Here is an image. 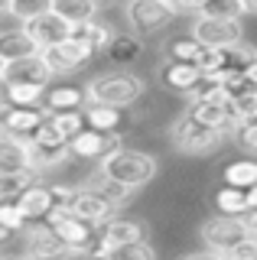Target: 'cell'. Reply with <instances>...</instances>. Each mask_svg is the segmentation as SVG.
Returning a JSON list of instances; mask_svg holds the SVG:
<instances>
[{"label": "cell", "instance_id": "f546056e", "mask_svg": "<svg viewBox=\"0 0 257 260\" xmlns=\"http://www.w3.org/2000/svg\"><path fill=\"white\" fill-rule=\"evenodd\" d=\"M215 208L224 211V215H247L251 211V202H247V189H238V185H224L215 195Z\"/></svg>", "mask_w": 257, "mask_h": 260}, {"label": "cell", "instance_id": "4316f807", "mask_svg": "<svg viewBox=\"0 0 257 260\" xmlns=\"http://www.w3.org/2000/svg\"><path fill=\"white\" fill-rule=\"evenodd\" d=\"M75 36H82L85 43H91L94 52H108V46H111V39H114V32H111V23H101L98 16H94V20L75 23Z\"/></svg>", "mask_w": 257, "mask_h": 260}, {"label": "cell", "instance_id": "6da1fadb", "mask_svg": "<svg viewBox=\"0 0 257 260\" xmlns=\"http://www.w3.org/2000/svg\"><path fill=\"white\" fill-rule=\"evenodd\" d=\"M101 173H108L111 179H117V182L131 185V189H143L147 182H153L156 173H159V162L156 156H150V153L143 150H131V146H120L117 153H111V156H104L98 162Z\"/></svg>", "mask_w": 257, "mask_h": 260}, {"label": "cell", "instance_id": "f35d334b", "mask_svg": "<svg viewBox=\"0 0 257 260\" xmlns=\"http://www.w3.org/2000/svg\"><path fill=\"white\" fill-rule=\"evenodd\" d=\"M29 143H69V137L59 130V124H55L52 114H49V117H46V124L33 134V140H29Z\"/></svg>", "mask_w": 257, "mask_h": 260}, {"label": "cell", "instance_id": "f1b7e54d", "mask_svg": "<svg viewBox=\"0 0 257 260\" xmlns=\"http://www.w3.org/2000/svg\"><path fill=\"white\" fill-rule=\"evenodd\" d=\"M33 182H39V169H17V173H0V199H17Z\"/></svg>", "mask_w": 257, "mask_h": 260}, {"label": "cell", "instance_id": "4dcf8cb0", "mask_svg": "<svg viewBox=\"0 0 257 260\" xmlns=\"http://www.w3.org/2000/svg\"><path fill=\"white\" fill-rule=\"evenodd\" d=\"M49 10H52V0H4V13L20 23H29Z\"/></svg>", "mask_w": 257, "mask_h": 260}, {"label": "cell", "instance_id": "52a82bcc", "mask_svg": "<svg viewBox=\"0 0 257 260\" xmlns=\"http://www.w3.org/2000/svg\"><path fill=\"white\" fill-rule=\"evenodd\" d=\"M46 224H49L52 231L59 234L62 241H66V247L72 250V254H85L88 244L98 238V231H94L98 224L85 221V218L72 215V211H52V215L46 218Z\"/></svg>", "mask_w": 257, "mask_h": 260}, {"label": "cell", "instance_id": "ffe728a7", "mask_svg": "<svg viewBox=\"0 0 257 260\" xmlns=\"http://www.w3.org/2000/svg\"><path fill=\"white\" fill-rule=\"evenodd\" d=\"M202 52H205V43L196 32H189V36L179 32V36L166 39V46H163V59H176V62H199Z\"/></svg>", "mask_w": 257, "mask_h": 260}, {"label": "cell", "instance_id": "8fae6325", "mask_svg": "<svg viewBox=\"0 0 257 260\" xmlns=\"http://www.w3.org/2000/svg\"><path fill=\"white\" fill-rule=\"evenodd\" d=\"M66 211L85 218V221H91V224H104V221L114 218L117 202H111L108 195H101V192H94V189L85 185V189H75V195H72V202H69Z\"/></svg>", "mask_w": 257, "mask_h": 260}, {"label": "cell", "instance_id": "ac0fdd59", "mask_svg": "<svg viewBox=\"0 0 257 260\" xmlns=\"http://www.w3.org/2000/svg\"><path fill=\"white\" fill-rule=\"evenodd\" d=\"M101 238L111 244V247H124V244L143 241L147 238V224L134 221V218H111V221L101 224ZM114 257V254H111Z\"/></svg>", "mask_w": 257, "mask_h": 260}, {"label": "cell", "instance_id": "8d00e7d4", "mask_svg": "<svg viewBox=\"0 0 257 260\" xmlns=\"http://www.w3.org/2000/svg\"><path fill=\"white\" fill-rule=\"evenodd\" d=\"M235 143L244 153H254L257 156V120H241L235 127Z\"/></svg>", "mask_w": 257, "mask_h": 260}, {"label": "cell", "instance_id": "9c48e42d", "mask_svg": "<svg viewBox=\"0 0 257 260\" xmlns=\"http://www.w3.org/2000/svg\"><path fill=\"white\" fill-rule=\"evenodd\" d=\"M49 108L46 104H7L4 108V134H13L20 140H33V134L46 124L49 117Z\"/></svg>", "mask_w": 257, "mask_h": 260}, {"label": "cell", "instance_id": "74e56055", "mask_svg": "<svg viewBox=\"0 0 257 260\" xmlns=\"http://www.w3.org/2000/svg\"><path fill=\"white\" fill-rule=\"evenodd\" d=\"M235 111L241 120H257V88H247L235 98Z\"/></svg>", "mask_w": 257, "mask_h": 260}, {"label": "cell", "instance_id": "484cf974", "mask_svg": "<svg viewBox=\"0 0 257 260\" xmlns=\"http://www.w3.org/2000/svg\"><path fill=\"white\" fill-rule=\"evenodd\" d=\"M224 185H238V189H254L257 185V159H235L221 169Z\"/></svg>", "mask_w": 257, "mask_h": 260}, {"label": "cell", "instance_id": "d6986e66", "mask_svg": "<svg viewBox=\"0 0 257 260\" xmlns=\"http://www.w3.org/2000/svg\"><path fill=\"white\" fill-rule=\"evenodd\" d=\"M29 166H33L29 140L4 134V143H0V173H17V169H29Z\"/></svg>", "mask_w": 257, "mask_h": 260}, {"label": "cell", "instance_id": "ab89813d", "mask_svg": "<svg viewBox=\"0 0 257 260\" xmlns=\"http://www.w3.org/2000/svg\"><path fill=\"white\" fill-rule=\"evenodd\" d=\"M228 260H257V234H247L241 244H235Z\"/></svg>", "mask_w": 257, "mask_h": 260}, {"label": "cell", "instance_id": "f6af8a7d", "mask_svg": "<svg viewBox=\"0 0 257 260\" xmlns=\"http://www.w3.org/2000/svg\"><path fill=\"white\" fill-rule=\"evenodd\" d=\"M94 4H98V7H108V4H114V0H94Z\"/></svg>", "mask_w": 257, "mask_h": 260}, {"label": "cell", "instance_id": "2e32d148", "mask_svg": "<svg viewBox=\"0 0 257 260\" xmlns=\"http://www.w3.org/2000/svg\"><path fill=\"white\" fill-rule=\"evenodd\" d=\"M17 205L26 211L29 221H46V218L52 215V185H43V179L39 182H33L26 192L17 195Z\"/></svg>", "mask_w": 257, "mask_h": 260}, {"label": "cell", "instance_id": "d4e9b609", "mask_svg": "<svg viewBox=\"0 0 257 260\" xmlns=\"http://www.w3.org/2000/svg\"><path fill=\"white\" fill-rule=\"evenodd\" d=\"M85 117H88V127H98V130H117L120 124H124V108L88 101V104H85Z\"/></svg>", "mask_w": 257, "mask_h": 260}, {"label": "cell", "instance_id": "9a60e30c", "mask_svg": "<svg viewBox=\"0 0 257 260\" xmlns=\"http://www.w3.org/2000/svg\"><path fill=\"white\" fill-rule=\"evenodd\" d=\"M26 234H29V238H26V257L43 260V257H62V254H72V250L66 247V241H62L46 221H43V228H29Z\"/></svg>", "mask_w": 257, "mask_h": 260}, {"label": "cell", "instance_id": "3957f363", "mask_svg": "<svg viewBox=\"0 0 257 260\" xmlns=\"http://www.w3.org/2000/svg\"><path fill=\"white\" fill-rule=\"evenodd\" d=\"M170 137H173V146H176V150L189 153V156H205V153L218 150L221 140L228 134H224L221 127H212V124H205V120H199L192 111H186L182 117H176Z\"/></svg>", "mask_w": 257, "mask_h": 260}, {"label": "cell", "instance_id": "5bb4252c", "mask_svg": "<svg viewBox=\"0 0 257 260\" xmlns=\"http://www.w3.org/2000/svg\"><path fill=\"white\" fill-rule=\"evenodd\" d=\"M26 29L33 32V39H36L43 49H49V46H55V43H62V39H69L72 32H75V23L66 20L59 10H49V13L36 16V20H29Z\"/></svg>", "mask_w": 257, "mask_h": 260}, {"label": "cell", "instance_id": "7c38bea8", "mask_svg": "<svg viewBox=\"0 0 257 260\" xmlns=\"http://www.w3.org/2000/svg\"><path fill=\"white\" fill-rule=\"evenodd\" d=\"M192 32L202 39L205 46H235L244 39L241 20H224V16H199L192 23Z\"/></svg>", "mask_w": 257, "mask_h": 260}, {"label": "cell", "instance_id": "1f68e13d", "mask_svg": "<svg viewBox=\"0 0 257 260\" xmlns=\"http://www.w3.org/2000/svg\"><path fill=\"white\" fill-rule=\"evenodd\" d=\"M52 10H59L72 23H85V20H94L98 4L94 0H52Z\"/></svg>", "mask_w": 257, "mask_h": 260}, {"label": "cell", "instance_id": "603a6c76", "mask_svg": "<svg viewBox=\"0 0 257 260\" xmlns=\"http://www.w3.org/2000/svg\"><path fill=\"white\" fill-rule=\"evenodd\" d=\"M46 91L49 85H36V81H7L4 85V98L7 104H46Z\"/></svg>", "mask_w": 257, "mask_h": 260}, {"label": "cell", "instance_id": "e0dca14e", "mask_svg": "<svg viewBox=\"0 0 257 260\" xmlns=\"http://www.w3.org/2000/svg\"><path fill=\"white\" fill-rule=\"evenodd\" d=\"M36 52H43V46L33 39V32L26 26L7 29L0 36V62H17V59H26V55H36Z\"/></svg>", "mask_w": 257, "mask_h": 260}, {"label": "cell", "instance_id": "e575fe53", "mask_svg": "<svg viewBox=\"0 0 257 260\" xmlns=\"http://www.w3.org/2000/svg\"><path fill=\"white\" fill-rule=\"evenodd\" d=\"M0 224L10 228V231H23V228L29 224L26 211L17 205V199H4V202H0Z\"/></svg>", "mask_w": 257, "mask_h": 260}, {"label": "cell", "instance_id": "ee69618b", "mask_svg": "<svg viewBox=\"0 0 257 260\" xmlns=\"http://www.w3.org/2000/svg\"><path fill=\"white\" fill-rule=\"evenodd\" d=\"M247 4V13H257V0H244Z\"/></svg>", "mask_w": 257, "mask_h": 260}, {"label": "cell", "instance_id": "60d3db41", "mask_svg": "<svg viewBox=\"0 0 257 260\" xmlns=\"http://www.w3.org/2000/svg\"><path fill=\"white\" fill-rule=\"evenodd\" d=\"M241 218H244L247 231H251V234H257V208H251V211H247V215H241Z\"/></svg>", "mask_w": 257, "mask_h": 260}, {"label": "cell", "instance_id": "30bf717a", "mask_svg": "<svg viewBox=\"0 0 257 260\" xmlns=\"http://www.w3.org/2000/svg\"><path fill=\"white\" fill-rule=\"evenodd\" d=\"M159 81H163V88L173 91V94H192L205 81V72H202L199 62L163 59V62H159Z\"/></svg>", "mask_w": 257, "mask_h": 260}, {"label": "cell", "instance_id": "ba28073f", "mask_svg": "<svg viewBox=\"0 0 257 260\" xmlns=\"http://www.w3.org/2000/svg\"><path fill=\"white\" fill-rule=\"evenodd\" d=\"M72 146V156L75 159H104V156H111V153H117L120 146V137H117V130H98V127H85L78 137H72L69 140Z\"/></svg>", "mask_w": 257, "mask_h": 260}, {"label": "cell", "instance_id": "7402d4cb", "mask_svg": "<svg viewBox=\"0 0 257 260\" xmlns=\"http://www.w3.org/2000/svg\"><path fill=\"white\" fill-rule=\"evenodd\" d=\"M29 153H33V169L46 173V169L62 166L72 156V146L69 143H29Z\"/></svg>", "mask_w": 257, "mask_h": 260}, {"label": "cell", "instance_id": "cb8c5ba5", "mask_svg": "<svg viewBox=\"0 0 257 260\" xmlns=\"http://www.w3.org/2000/svg\"><path fill=\"white\" fill-rule=\"evenodd\" d=\"M88 104V91L75 85H52L46 91V108L49 111H69V108H82Z\"/></svg>", "mask_w": 257, "mask_h": 260}, {"label": "cell", "instance_id": "d590c367", "mask_svg": "<svg viewBox=\"0 0 257 260\" xmlns=\"http://www.w3.org/2000/svg\"><path fill=\"white\" fill-rule=\"evenodd\" d=\"M114 257H120V260H153L156 257V247H153V244H147V238H143V241L124 244V247H114Z\"/></svg>", "mask_w": 257, "mask_h": 260}, {"label": "cell", "instance_id": "7a4b0ae2", "mask_svg": "<svg viewBox=\"0 0 257 260\" xmlns=\"http://www.w3.org/2000/svg\"><path fill=\"white\" fill-rule=\"evenodd\" d=\"M88 101H98V104H114V108H131V104H137L143 91H147V85H143V78L131 75V72H101V75H94L88 81Z\"/></svg>", "mask_w": 257, "mask_h": 260}, {"label": "cell", "instance_id": "836d02e7", "mask_svg": "<svg viewBox=\"0 0 257 260\" xmlns=\"http://www.w3.org/2000/svg\"><path fill=\"white\" fill-rule=\"evenodd\" d=\"M52 120L59 124V130L69 137H78L82 130L88 127V117H85V108H69V111H52Z\"/></svg>", "mask_w": 257, "mask_h": 260}, {"label": "cell", "instance_id": "7bdbcfd3", "mask_svg": "<svg viewBox=\"0 0 257 260\" xmlns=\"http://www.w3.org/2000/svg\"><path fill=\"white\" fill-rule=\"evenodd\" d=\"M247 202H251V208H257V185H254V189H247Z\"/></svg>", "mask_w": 257, "mask_h": 260}, {"label": "cell", "instance_id": "b9f144b4", "mask_svg": "<svg viewBox=\"0 0 257 260\" xmlns=\"http://www.w3.org/2000/svg\"><path fill=\"white\" fill-rule=\"evenodd\" d=\"M244 75H247V81H251V88H257V59H254V62H247Z\"/></svg>", "mask_w": 257, "mask_h": 260}, {"label": "cell", "instance_id": "277c9868", "mask_svg": "<svg viewBox=\"0 0 257 260\" xmlns=\"http://www.w3.org/2000/svg\"><path fill=\"white\" fill-rule=\"evenodd\" d=\"M247 224H244V218L241 215H215V218H208V221H202V228H199V238H202V244L208 250H215L218 257H228L231 254V247L235 244H241L247 238Z\"/></svg>", "mask_w": 257, "mask_h": 260}, {"label": "cell", "instance_id": "5b68a950", "mask_svg": "<svg viewBox=\"0 0 257 260\" xmlns=\"http://www.w3.org/2000/svg\"><path fill=\"white\" fill-rule=\"evenodd\" d=\"M43 55L49 59V65H52L55 75H72V72L85 69V65L91 62L98 52H94V46H91V43H85L82 36H75V32H72L69 39H62V43H55V46H49V49H43Z\"/></svg>", "mask_w": 257, "mask_h": 260}, {"label": "cell", "instance_id": "8992f818", "mask_svg": "<svg viewBox=\"0 0 257 260\" xmlns=\"http://www.w3.org/2000/svg\"><path fill=\"white\" fill-rule=\"evenodd\" d=\"M124 13H127V23H131L140 36L163 29L166 23H173L176 16H179L176 4H170V0H131Z\"/></svg>", "mask_w": 257, "mask_h": 260}, {"label": "cell", "instance_id": "4fadbf2b", "mask_svg": "<svg viewBox=\"0 0 257 260\" xmlns=\"http://www.w3.org/2000/svg\"><path fill=\"white\" fill-rule=\"evenodd\" d=\"M0 78L7 81H36V85H49L55 78L49 59L43 52L36 55H26V59H17V62H0Z\"/></svg>", "mask_w": 257, "mask_h": 260}, {"label": "cell", "instance_id": "d6a6232c", "mask_svg": "<svg viewBox=\"0 0 257 260\" xmlns=\"http://www.w3.org/2000/svg\"><path fill=\"white\" fill-rule=\"evenodd\" d=\"M247 13L244 0H205L199 16H224V20H241Z\"/></svg>", "mask_w": 257, "mask_h": 260}, {"label": "cell", "instance_id": "83f0119b", "mask_svg": "<svg viewBox=\"0 0 257 260\" xmlns=\"http://www.w3.org/2000/svg\"><path fill=\"white\" fill-rule=\"evenodd\" d=\"M88 189H94V192H101V195H108L111 202H117V205H124L127 199H131L137 189H131V185H124V182H117V179H111L108 173H91L88 176Z\"/></svg>", "mask_w": 257, "mask_h": 260}, {"label": "cell", "instance_id": "44dd1931", "mask_svg": "<svg viewBox=\"0 0 257 260\" xmlns=\"http://www.w3.org/2000/svg\"><path fill=\"white\" fill-rule=\"evenodd\" d=\"M140 52H143V39L131 36V32H120V36L111 39V46H108L104 55H108L111 65H131V62L140 59Z\"/></svg>", "mask_w": 257, "mask_h": 260}]
</instances>
